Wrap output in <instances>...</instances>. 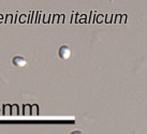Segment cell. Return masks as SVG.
<instances>
[{
    "instance_id": "obj_1",
    "label": "cell",
    "mask_w": 147,
    "mask_h": 134,
    "mask_svg": "<svg viewBox=\"0 0 147 134\" xmlns=\"http://www.w3.org/2000/svg\"><path fill=\"white\" fill-rule=\"evenodd\" d=\"M71 55H72L71 49L68 46H61L60 47V49H59V57L61 58V59L67 60V59H69L71 57Z\"/></svg>"
},
{
    "instance_id": "obj_2",
    "label": "cell",
    "mask_w": 147,
    "mask_h": 134,
    "mask_svg": "<svg viewBox=\"0 0 147 134\" xmlns=\"http://www.w3.org/2000/svg\"><path fill=\"white\" fill-rule=\"evenodd\" d=\"M13 65L17 67V68H23V67L27 65V61H26L25 58L21 57V56H16V57L13 58Z\"/></svg>"
},
{
    "instance_id": "obj_3",
    "label": "cell",
    "mask_w": 147,
    "mask_h": 134,
    "mask_svg": "<svg viewBox=\"0 0 147 134\" xmlns=\"http://www.w3.org/2000/svg\"><path fill=\"white\" fill-rule=\"evenodd\" d=\"M71 134H84V133L81 132V131H74V132H72Z\"/></svg>"
}]
</instances>
